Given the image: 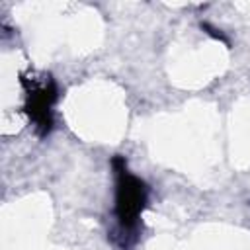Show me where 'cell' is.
<instances>
[{
	"instance_id": "obj_1",
	"label": "cell",
	"mask_w": 250,
	"mask_h": 250,
	"mask_svg": "<svg viewBox=\"0 0 250 250\" xmlns=\"http://www.w3.org/2000/svg\"><path fill=\"white\" fill-rule=\"evenodd\" d=\"M115 240L121 248H129L139 238V219L146 205V186L141 178L127 170V162L121 156H115Z\"/></svg>"
},
{
	"instance_id": "obj_2",
	"label": "cell",
	"mask_w": 250,
	"mask_h": 250,
	"mask_svg": "<svg viewBox=\"0 0 250 250\" xmlns=\"http://www.w3.org/2000/svg\"><path fill=\"white\" fill-rule=\"evenodd\" d=\"M21 84L25 88V111L29 115V119L33 121L35 129L45 135L51 131L53 127V104L57 98V90L55 84L51 80L49 74H29L21 78Z\"/></svg>"
}]
</instances>
